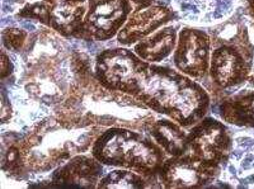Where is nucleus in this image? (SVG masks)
<instances>
[{
	"mask_svg": "<svg viewBox=\"0 0 254 189\" xmlns=\"http://www.w3.org/2000/svg\"><path fill=\"white\" fill-rule=\"evenodd\" d=\"M104 129L98 126H76L59 120L52 113L3 150V173L15 179L46 175L72 156L89 151Z\"/></svg>",
	"mask_w": 254,
	"mask_h": 189,
	"instance_id": "f257e3e1",
	"label": "nucleus"
},
{
	"mask_svg": "<svg viewBox=\"0 0 254 189\" xmlns=\"http://www.w3.org/2000/svg\"><path fill=\"white\" fill-rule=\"evenodd\" d=\"M127 94L156 115L176 121L183 128H192L210 112L212 98L198 81L186 76L173 66L142 60L133 75Z\"/></svg>",
	"mask_w": 254,
	"mask_h": 189,
	"instance_id": "f03ea898",
	"label": "nucleus"
},
{
	"mask_svg": "<svg viewBox=\"0 0 254 189\" xmlns=\"http://www.w3.org/2000/svg\"><path fill=\"white\" fill-rule=\"evenodd\" d=\"M52 111L59 120L81 127H128L144 131L155 118V112L139 99L106 88L94 75L74 79L69 94Z\"/></svg>",
	"mask_w": 254,
	"mask_h": 189,
	"instance_id": "7ed1b4c3",
	"label": "nucleus"
},
{
	"mask_svg": "<svg viewBox=\"0 0 254 189\" xmlns=\"http://www.w3.org/2000/svg\"><path fill=\"white\" fill-rule=\"evenodd\" d=\"M249 18L240 4L229 19L208 27L212 40L210 70L203 84L212 101L246 88L252 71V43L249 40Z\"/></svg>",
	"mask_w": 254,
	"mask_h": 189,
	"instance_id": "20e7f679",
	"label": "nucleus"
},
{
	"mask_svg": "<svg viewBox=\"0 0 254 189\" xmlns=\"http://www.w3.org/2000/svg\"><path fill=\"white\" fill-rule=\"evenodd\" d=\"M90 154L104 166L131 169L147 177H156L168 158L146 132L128 127L104 129Z\"/></svg>",
	"mask_w": 254,
	"mask_h": 189,
	"instance_id": "39448f33",
	"label": "nucleus"
},
{
	"mask_svg": "<svg viewBox=\"0 0 254 189\" xmlns=\"http://www.w3.org/2000/svg\"><path fill=\"white\" fill-rule=\"evenodd\" d=\"M89 0H27L15 18L38 22L67 40L80 41Z\"/></svg>",
	"mask_w": 254,
	"mask_h": 189,
	"instance_id": "423d86ee",
	"label": "nucleus"
},
{
	"mask_svg": "<svg viewBox=\"0 0 254 189\" xmlns=\"http://www.w3.org/2000/svg\"><path fill=\"white\" fill-rule=\"evenodd\" d=\"M187 143V152L221 172L233 146V129L222 120L206 116L188 132Z\"/></svg>",
	"mask_w": 254,
	"mask_h": 189,
	"instance_id": "0eeeda50",
	"label": "nucleus"
},
{
	"mask_svg": "<svg viewBox=\"0 0 254 189\" xmlns=\"http://www.w3.org/2000/svg\"><path fill=\"white\" fill-rule=\"evenodd\" d=\"M211 50L212 40L207 28L186 24L178 32L172 65L179 72L203 85L208 77Z\"/></svg>",
	"mask_w": 254,
	"mask_h": 189,
	"instance_id": "6e6552de",
	"label": "nucleus"
},
{
	"mask_svg": "<svg viewBox=\"0 0 254 189\" xmlns=\"http://www.w3.org/2000/svg\"><path fill=\"white\" fill-rule=\"evenodd\" d=\"M135 10L131 0H89L81 42H108L116 38Z\"/></svg>",
	"mask_w": 254,
	"mask_h": 189,
	"instance_id": "1a4fd4ad",
	"label": "nucleus"
},
{
	"mask_svg": "<svg viewBox=\"0 0 254 189\" xmlns=\"http://www.w3.org/2000/svg\"><path fill=\"white\" fill-rule=\"evenodd\" d=\"M220 173L185 152L177 158L165 159L156 178L164 188H206L216 182Z\"/></svg>",
	"mask_w": 254,
	"mask_h": 189,
	"instance_id": "9d476101",
	"label": "nucleus"
},
{
	"mask_svg": "<svg viewBox=\"0 0 254 189\" xmlns=\"http://www.w3.org/2000/svg\"><path fill=\"white\" fill-rule=\"evenodd\" d=\"M229 188H254V129L233 131V146L228 161L216 179Z\"/></svg>",
	"mask_w": 254,
	"mask_h": 189,
	"instance_id": "9b49d317",
	"label": "nucleus"
},
{
	"mask_svg": "<svg viewBox=\"0 0 254 189\" xmlns=\"http://www.w3.org/2000/svg\"><path fill=\"white\" fill-rule=\"evenodd\" d=\"M177 20H179L178 15L168 1H159L146 8H137L131 13L119 35L116 36V45L132 47L159 28Z\"/></svg>",
	"mask_w": 254,
	"mask_h": 189,
	"instance_id": "f8f14e48",
	"label": "nucleus"
},
{
	"mask_svg": "<svg viewBox=\"0 0 254 189\" xmlns=\"http://www.w3.org/2000/svg\"><path fill=\"white\" fill-rule=\"evenodd\" d=\"M242 0H169L179 20L187 26H216L234 14Z\"/></svg>",
	"mask_w": 254,
	"mask_h": 189,
	"instance_id": "ddd939ff",
	"label": "nucleus"
},
{
	"mask_svg": "<svg viewBox=\"0 0 254 189\" xmlns=\"http://www.w3.org/2000/svg\"><path fill=\"white\" fill-rule=\"evenodd\" d=\"M104 174V165L90 155L79 154L56 168L49 178L50 186L95 188Z\"/></svg>",
	"mask_w": 254,
	"mask_h": 189,
	"instance_id": "4468645a",
	"label": "nucleus"
},
{
	"mask_svg": "<svg viewBox=\"0 0 254 189\" xmlns=\"http://www.w3.org/2000/svg\"><path fill=\"white\" fill-rule=\"evenodd\" d=\"M182 22L177 20L159 28L150 36L141 40L131 49L140 59L150 63H162L172 56L177 46L178 32Z\"/></svg>",
	"mask_w": 254,
	"mask_h": 189,
	"instance_id": "2eb2a0df",
	"label": "nucleus"
},
{
	"mask_svg": "<svg viewBox=\"0 0 254 189\" xmlns=\"http://www.w3.org/2000/svg\"><path fill=\"white\" fill-rule=\"evenodd\" d=\"M176 121L168 117L154 118L144 131L165 152L168 158H177L187 152L188 133Z\"/></svg>",
	"mask_w": 254,
	"mask_h": 189,
	"instance_id": "dca6fc26",
	"label": "nucleus"
},
{
	"mask_svg": "<svg viewBox=\"0 0 254 189\" xmlns=\"http://www.w3.org/2000/svg\"><path fill=\"white\" fill-rule=\"evenodd\" d=\"M219 103V116L225 124L254 129V88L240 89Z\"/></svg>",
	"mask_w": 254,
	"mask_h": 189,
	"instance_id": "f3484780",
	"label": "nucleus"
},
{
	"mask_svg": "<svg viewBox=\"0 0 254 189\" xmlns=\"http://www.w3.org/2000/svg\"><path fill=\"white\" fill-rule=\"evenodd\" d=\"M153 181H158L156 177H147V175L137 173L131 169L124 168H115L112 170L104 172L99 179L97 188L110 189V188H133L141 189L150 187Z\"/></svg>",
	"mask_w": 254,
	"mask_h": 189,
	"instance_id": "a211bd4d",
	"label": "nucleus"
},
{
	"mask_svg": "<svg viewBox=\"0 0 254 189\" xmlns=\"http://www.w3.org/2000/svg\"><path fill=\"white\" fill-rule=\"evenodd\" d=\"M32 32L33 31H31V29L20 28L18 26L3 27V31H1V45L10 54H22L24 49H26L27 43H28Z\"/></svg>",
	"mask_w": 254,
	"mask_h": 189,
	"instance_id": "6ab92c4d",
	"label": "nucleus"
},
{
	"mask_svg": "<svg viewBox=\"0 0 254 189\" xmlns=\"http://www.w3.org/2000/svg\"><path fill=\"white\" fill-rule=\"evenodd\" d=\"M13 55L9 51H6L5 49H1V83L6 81V79H10L15 75V70H17V66H15V61H13Z\"/></svg>",
	"mask_w": 254,
	"mask_h": 189,
	"instance_id": "aec40b11",
	"label": "nucleus"
},
{
	"mask_svg": "<svg viewBox=\"0 0 254 189\" xmlns=\"http://www.w3.org/2000/svg\"><path fill=\"white\" fill-rule=\"evenodd\" d=\"M26 3L27 0H1V4H3V17H5L6 14H13L14 12L17 14L18 10Z\"/></svg>",
	"mask_w": 254,
	"mask_h": 189,
	"instance_id": "412c9836",
	"label": "nucleus"
},
{
	"mask_svg": "<svg viewBox=\"0 0 254 189\" xmlns=\"http://www.w3.org/2000/svg\"><path fill=\"white\" fill-rule=\"evenodd\" d=\"M249 40H251L252 43V55H253V58H252V71L251 75H249L248 83H247L246 88H254V26L251 23V20H249Z\"/></svg>",
	"mask_w": 254,
	"mask_h": 189,
	"instance_id": "4be33fe9",
	"label": "nucleus"
},
{
	"mask_svg": "<svg viewBox=\"0 0 254 189\" xmlns=\"http://www.w3.org/2000/svg\"><path fill=\"white\" fill-rule=\"evenodd\" d=\"M244 9H246V13L248 15L251 23L254 26V0H242L240 1Z\"/></svg>",
	"mask_w": 254,
	"mask_h": 189,
	"instance_id": "5701e85b",
	"label": "nucleus"
},
{
	"mask_svg": "<svg viewBox=\"0 0 254 189\" xmlns=\"http://www.w3.org/2000/svg\"><path fill=\"white\" fill-rule=\"evenodd\" d=\"M135 6V9L137 8H146L149 5H153V4L159 3V1H163V0H131ZM169 3V1H168Z\"/></svg>",
	"mask_w": 254,
	"mask_h": 189,
	"instance_id": "b1692460",
	"label": "nucleus"
}]
</instances>
